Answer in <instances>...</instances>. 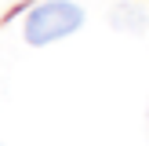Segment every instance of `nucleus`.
I'll list each match as a JSON object with an SVG mask.
<instances>
[{
    "label": "nucleus",
    "instance_id": "nucleus-2",
    "mask_svg": "<svg viewBox=\"0 0 149 146\" xmlns=\"http://www.w3.org/2000/svg\"><path fill=\"white\" fill-rule=\"evenodd\" d=\"M109 22H113V29H120V33H142L146 29V11L135 4H116L113 15H109Z\"/></svg>",
    "mask_w": 149,
    "mask_h": 146
},
{
    "label": "nucleus",
    "instance_id": "nucleus-1",
    "mask_svg": "<svg viewBox=\"0 0 149 146\" xmlns=\"http://www.w3.org/2000/svg\"><path fill=\"white\" fill-rule=\"evenodd\" d=\"M84 26V11L73 0H47V4H36L26 15V40L44 48L51 40H62V36L77 33Z\"/></svg>",
    "mask_w": 149,
    "mask_h": 146
}]
</instances>
